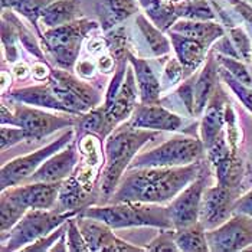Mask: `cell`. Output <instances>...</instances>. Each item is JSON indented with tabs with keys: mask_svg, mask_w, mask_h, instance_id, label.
I'll return each instance as SVG.
<instances>
[{
	"mask_svg": "<svg viewBox=\"0 0 252 252\" xmlns=\"http://www.w3.org/2000/svg\"><path fill=\"white\" fill-rule=\"evenodd\" d=\"M200 170V161L177 167L128 169L121 177L110 202H144L160 205L172 202L199 176Z\"/></svg>",
	"mask_w": 252,
	"mask_h": 252,
	"instance_id": "1",
	"label": "cell"
},
{
	"mask_svg": "<svg viewBox=\"0 0 252 252\" xmlns=\"http://www.w3.org/2000/svg\"><path fill=\"white\" fill-rule=\"evenodd\" d=\"M157 137L158 133L155 130L137 128L128 123L116 127L107 136L105 167L99 179V194L104 200H108L116 192L126 169L130 167L140 149Z\"/></svg>",
	"mask_w": 252,
	"mask_h": 252,
	"instance_id": "2",
	"label": "cell"
},
{
	"mask_svg": "<svg viewBox=\"0 0 252 252\" xmlns=\"http://www.w3.org/2000/svg\"><path fill=\"white\" fill-rule=\"evenodd\" d=\"M79 216L97 219L113 229L131 228V226H153V228H173V222L167 206L160 203L144 202H118L104 206L84 208Z\"/></svg>",
	"mask_w": 252,
	"mask_h": 252,
	"instance_id": "3",
	"label": "cell"
},
{
	"mask_svg": "<svg viewBox=\"0 0 252 252\" xmlns=\"http://www.w3.org/2000/svg\"><path fill=\"white\" fill-rule=\"evenodd\" d=\"M75 216H78L75 211L28 209L23 218L9 231L7 239H1V252L22 251L26 245L54 232L65 220Z\"/></svg>",
	"mask_w": 252,
	"mask_h": 252,
	"instance_id": "4",
	"label": "cell"
},
{
	"mask_svg": "<svg viewBox=\"0 0 252 252\" xmlns=\"http://www.w3.org/2000/svg\"><path fill=\"white\" fill-rule=\"evenodd\" d=\"M205 144L194 137L177 136L152 149L147 153L134 157L128 169L134 167H177L200 161L205 153Z\"/></svg>",
	"mask_w": 252,
	"mask_h": 252,
	"instance_id": "5",
	"label": "cell"
},
{
	"mask_svg": "<svg viewBox=\"0 0 252 252\" xmlns=\"http://www.w3.org/2000/svg\"><path fill=\"white\" fill-rule=\"evenodd\" d=\"M98 28V22L90 19H77L71 23L48 28L43 32V43L54 62L62 69H71L77 63L81 43L85 35Z\"/></svg>",
	"mask_w": 252,
	"mask_h": 252,
	"instance_id": "6",
	"label": "cell"
},
{
	"mask_svg": "<svg viewBox=\"0 0 252 252\" xmlns=\"http://www.w3.org/2000/svg\"><path fill=\"white\" fill-rule=\"evenodd\" d=\"M74 134H75V130L69 128L68 131H65L62 136L57 138L55 141H52L51 144L39 149L31 155L18 157V158L3 164V167H1V190L20 185L26 179H29L43 164L45 160H48L51 156L58 153L62 149H65L68 144H71L74 141Z\"/></svg>",
	"mask_w": 252,
	"mask_h": 252,
	"instance_id": "7",
	"label": "cell"
},
{
	"mask_svg": "<svg viewBox=\"0 0 252 252\" xmlns=\"http://www.w3.org/2000/svg\"><path fill=\"white\" fill-rule=\"evenodd\" d=\"M209 251H244L252 245V216L235 214L220 226L206 231Z\"/></svg>",
	"mask_w": 252,
	"mask_h": 252,
	"instance_id": "8",
	"label": "cell"
},
{
	"mask_svg": "<svg viewBox=\"0 0 252 252\" xmlns=\"http://www.w3.org/2000/svg\"><path fill=\"white\" fill-rule=\"evenodd\" d=\"M77 120L71 116H54L38 108H31L25 105H16L13 110L12 126L26 130L33 140L49 136L65 127H72Z\"/></svg>",
	"mask_w": 252,
	"mask_h": 252,
	"instance_id": "9",
	"label": "cell"
},
{
	"mask_svg": "<svg viewBox=\"0 0 252 252\" xmlns=\"http://www.w3.org/2000/svg\"><path fill=\"white\" fill-rule=\"evenodd\" d=\"M205 183L206 176L199 173L193 182L189 183L167 206L175 229L188 228L199 222L203 193L206 190Z\"/></svg>",
	"mask_w": 252,
	"mask_h": 252,
	"instance_id": "10",
	"label": "cell"
},
{
	"mask_svg": "<svg viewBox=\"0 0 252 252\" xmlns=\"http://www.w3.org/2000/svg\"><path fill=\"white\" fill-rule=\"evenodd\" d=\"M236 202V189L223 185L212 186L205 190L199 214V223L211 231L226 222L233 214V205Z\"/></svg>",
	"mask_w": 252,
	"mask_h": 252,
	"instance_id": "11",
	"label": "cell"
},
{
	"mask_svg": "<svg viewBox=\"0 0 252 252\" xmlns=\"http://www.w3.org/2000/svg\"><path fill=\"white\" fill-rule=\"evenodd\" d=\"M77 222L81 232L84 235L90 251L101 252H141L146 251V248L134 247L118 236L114 235L113 228L107 223L85 218V216H77Z\"/></svg>",
	"mask_w": 252,
	"mask_h": 252,
	"instance_id": "12",
	"label": "cell"
},
{
	"mask_svg": "<svg viewBox=\"0 0 252 252\" xmlns=\"http://www.w3.org/2000/svg\"><path fill=\"white\" fill-rule=\"evenodd\" d=\"M62 182H28L26 185L12 186L1 192L10 196L26 209H52L58 202V193Z\"/></svg>",
	"mask_w": 252,
	"mask_h": 252,
	"instance_id": "13",
	"label": "cell"
},
{
	"mask_svg": "<svg viewBox=\"0 0 252 252\" xmlns=\"http://www.w3.org/2000/svg\"><path fill=\"white\" fill-rule=\"evenodd\" d=\"M78 164V152L75 141L68 144L61 152L51 156L38 170L26 179L25 182H46V183H57L63 182L66 177L74 173Z\"/></svg>",
	"mask_w": 252,
	"mask_h": 252,
	"instance_id": "14",
	"label": "cell"
},
{
	"mask_svg": "<svg viewBox=\"0 0 252 252\" xmlns=\"http://www.w3.org/2000/svg\"><path fill=\"white\" fill-rule=\"evenodd\" d=\"M127 123L137 128H147L155 131H177L183 126L182 117L157 104L137 105Z\"/></svg>",
	"mask_w": 252,
	"mask_h": 252,
	"instance_id": "15",
	"label": "cell"
},
{
	"mask_svg": "<svg viewBox=\"0 0 252 252\" xmlns=\"http://www.w3.org/2000/svg\"><path fill=\"white\" fill-rule=\"evenodd\" d=\"M136 87V74H134V68L131 66V63H128L127 68V74L124 78V82L117 94L116 101L113 104V107L107 111V130L108 134L116 128L117 126L126 120H128L134 108L137 107L136 101L137 95H140V93H137Z\"/></svg>",
	"mask_w": 252,
	"mask_h": 252,
	"instance_id": "16",
	"label": "cell"
},
{
	"mask_svg": "<svg viewBox=\"0 0 252 252\" xmlns=\"http://www.w3.org/2000/svg\"><path fill=\"white\" fill-rule=\"evenodd\" d=\"M225 107H226V99L222 90L218 85L208 102L205 116L202 120V126H200V136L206 149L214 143L216 137L223 131Z\"/></svg>",
	"mask_w": 252,
	"mask_h": 252,
	"instance_id": "17",
	"label": "cell"
},
{
	"mask_svg": "<svg viewBox=\"0 0 252 252\" xmlns=\"http://www.w3.org/2000/svg\"><path fill=\"white\" fill-rule=\"evenodd\" d=\"M127 57H128V62L134 68L141 104H158L161 84L158 82V78L156 77L153 68L149 65L147 61L137 58L130 51L127 52Z\"/></svg>",
	"mask_w": 252,
	"mask_h": 252,
	"instance_id": "18",
	"label": "cell"
},
{
	"mask_svg": "<svg viewBox=\"0 0 252 252\" xmlns=\"http://www.w3.org/2000/svg\"><path fill=\"white\" fill-rule=\"evenodd\" d=\"M169 36H170L172 45L175 48L176 58L179 59L180 63L183 65L185 75L188 77L205 61L208 48L203 43H200L199 40L183 36L173 31L169 32Z\"/></svg>",
	"mask_w": 252,
	"mask_h": 252,
	"instance_id": "19",
	"label": "cell"
},
{
	"mask_svg": "<svg viewBox=\"0 0 252 252\" xmlns=\"http://www.w3.org/2000/svg\"><path fill=\"white\" fill-rule=\"evenodd\" d=\"M218 75H219V69L216 66V59H215L214 55H211L208 58V62L205 63V68L200 71V74L194 79V116H200L205 111V108L208 107V102H209L214 91L218 87V84H216Z\"/></svg>",
	"mask_w": 252,
	"mask_h": 252,
	"instance_id": "20",
	"label": "cell"
},
{
	"mask_svg": "<svg viewBox=\"0 0 252 252\" xmlns=\"http://www.w3.org/2000/svg\"><path fill=\"white\" fill-rule=\"evenodd\" d=\"M176 33H180L183 36L196 39L200 43H203L206 48H209L214 42L223 36V28L216 22L208 20H190L182 19L177 20L170 28Z\"/></svg>",
	"mask_w": 252,
	"mask_h": 252,
	"instance_id": "21",
	"label": "cell"
},
{
	"mask_svg": "<svg viewBox=\"0 0 252 252\" xmlns=\"http://www.w3.org/2000/svg\"><path fill=\"white\" fill-rule=\"evenodd\" d=\"M10 98L18 101V102H23V104L68 113L66 108L59 102L58 98L55 97L49 82H46L45 85H35V87L13 90L10 93Z\"/></svg>",
	"mask_w": 252,
	"mask_h": 252,
	"instance_id": "22",
	"label": "cell"
},
{
	"mask_svg": "<svg viewBox=\"0 0 252 252\" xmlns=\"http://www.w3.org/2000/svg\"><path fill=\"white\" fill-rule=\"evenodd\" d=\"M81 16L79 0H54L42 12V25L46 28H57L71 23Z\"/></svg>",
	"mask_w": 252,
	"mask_h": 252,
	"instance_id": "23",
	"label": "cell"
},
{
	"mask_svg": "<svg viewBox=\"0 0 252 252\" xmlns=\"http://www.w3.org/2000/svg\"><path fill=\"white\" fill-rule=\"evenodd\" d=\"M218 177V183L231 189H238L244 176V161L236 155V150H231L228 155L220 157L212 164Z\"/></svg>",
	"mask_w": 252,
	"mask_h": 252,
	"instance_id": "24",
	"label": "cell"
},
{
	"mask_svg": "<svg viewBox=\"0 0 252 252\" xmlns=\"http://www.w3.org/2000/svg\"><path fill=\"white\" fill-rule=\"evenodd\" d=\"M90 197V193L82 188L74 175L66 177L59 189L58 205L59 211H75L81 212Z\"/></svg>",
	"mask_w": 252,
	"mask_h": 252,
	"instance_id": "25",
	"label": "cell"
},
{
	"mask_svg": "<svg viewBox=\"0 0 252 252\" xmlns=\"http://www.w3.org/2000/svg\"><path fill=\"white\" fill-rule=\"evenodd\" d=\"M137 10H138L137 0H101L104 29L105 31L111 29L113 26L137 13Z\"/></svg>",
	"mask_w": 252,
	"mask_h": 252,
	"instance_id": "26",
	"label": "cell"
},
{
	"mask_svg": "<svg viewBox=\"0 0 252 252\" xmlns=\"http://www.w3.org/2000/svg\"><path fill=\"white\" fill-rule=\"evenodd\" d=\"M52 77L59 81L62 85H65L69 91H72L79 99H82L90 108H95L99 104V94L95 88H93L90 84L79 81L72 77L66 69H52Z\"/></svg>",
	"mask_w": 252,
	"mask_h": 252,
	"instance_id": "27",
	"label": "cell"
},
{
	"mask_svg": "<svg viewBox=\"0 0 252 252\" xmlns=\"http://www.w3.org/2000/svg\"><path fill=\"white\" fill-rule=\"evenodd\" d=\"M147 16L161 31H170L175 25L177 15L176 6L170 0H140Z\"/></svg>",
	"mask_w": 252,
	"mask_h": 252,
	"instance_id": "28",
	"label": "cell"
},
{
	"mask_svg": "<svg viewBox=\"0 0 252 252\" xmlns=\"http://www.w3.org/2000/svg\"><path fill=\"white\" fill-rule=\"evenodd\" d=\"M206 229L197 222L192 226L176 229V245L179 251L185 252H205L209 251Z\"/></svg>",
	"mask_w": 252,
	"mask_h": 252,
	"instance_id": "29",
	"label": "cell"
},
{
	"mask_svg": "<svg viewBox=\"0 0 252 252\" xmlns=\"http://www.w3.org/2000/svg\"><path fill=\"white\" fill-rule=\"evenodd\" d=\"M136 25L146 40V45L149 46L150 52L155 57H164L170 52V43L167 38L161 33L163 32L161 29H158L156 25L149 22L143 15L137 16Z\"/></svg>",
	"mask_w": 252,
	"mask_h": 252,
	"instance_id": "30",
	"label": "cell"
},
{
	"mask_svg": "<svg viewBox=\"0 0 252 252\" xmlns=\"http://www.w3.org/2000/svg\"><path fill=\"white\" fill-rule=\"evenodd\" d=\"M77 130L79 133H93L97 134L101 138L108 136V130H107V111L102 107L99 108H93L81 117H78L77 120Z\"/></svg>",
	"mask_w": 252,
	"mask_h": 252,
	"instance_id": "31",
	"label": "cell"
},
{
	"mask_svg": "<svg viewBox=\"0 0 252 252\" xmlns=\"http://www.w3.org/2000/svg\"><path fill=\"white\" fill-rule=\"evenodd\" d=\"M177 18L190 20H212L216 13L206 0H185L176 6Z\"/></svg>",
	"mask_w": 252,
	"mask_h": 252,
	"instance_id": "32",
	"label": "cell"
},
{
	"mask_svg": "<svg viewBox=\"0 0 252 252\" xmlns=\"http://www.w3.org/2000/svg\"><path fill=\"white\" fill-rule=\"evenodd\" d=\"M26 208H23L18 202H15L10 196L1 192V199H0V231L4 233L6 231H10L20 219L23 218V215L26 214Z\"/></svg>",
	"mask_w": 252,
	"mask_h": 252,
	"instance_id": "33",
	"label": "cell"
},
{
	"mask_svg": "<svg viewBox=\"0 0 252 252\" xmlns=\"http://www.w3.org/2000/svg\"><path fill=\"white\" fill-rule=\"evenodd\" d=\"M216 59L218 62L232 75L238 81H241L242 84L248 85V87H252V75L251 72L248 71V68L236 58H232V57H226V55H222V54H218L216 55Z\"/></svg>",
	"mask_w": 252,
	"mask_h": 252,
	"instance_id": "34",
	"label": "cell"
},
{
	"mask_svg": "<svg viewBox=\"0 0 252 252\" xmlns=\"http://www.w3.org/2000/svg\"><path fill=\"white\" fill-rule=\"evenodd\" d=\"M219 75L222 77V79L225 81V84L232 90L233 93L236 94V97L239 98L242 102H244V105L252 111V88L251 87H248V85H245V84H242L241 81H238L236 78L232 77L223 66L219 69Z\"/></svg>",
	"mask_w": 252,
	"mask_h": 252,
	"instance_id": "35",
	"label": "cell"
},
{
	"mask_svg": "<svg viewBox=\"0 0 252 252\" xmlns=\"http://www.w3.org/2000/svg\"><path fill=\"white\" fill-rule=\"evenodd\" d=\"M54 0H25L19 7L18 12L22 16H25L29 22H32V25L38 29V19H40L42 12L52 3Z\"/></svg>",
	"mask_w": 252,
	"mask_h": 252,
	"instance_id": "36",
	"label": "cell"
},
{
	"mask_svg": "<svg viewBox=\"0 0 252 252\" xmlns=\"http://www.w3.org/2000/svg\"><path fill=\"white\" fill-rule=\"evenodd\" d=\"M176 229L173 228H163L155 239L146 247V251H179L176 245Z\"/></svg>",
	"mask_w": 252,
	"mask_h": 252,
	"instance_id": "37",
	"label": "cell"
},
{
	"mask_svg": "<svg viewBox=\"0 0 252 252\" xmlns=\"http://www.w3.org/2000/svg\"><path fill=\"white\" fill-rule=\"evenodd\" d=\"M66 247H68V251L71 252H84L90 251V247L84 238V235L81 232L79 226H78L77 219L71 218L68 220V229H66Z\"/></svg>",
	"mask_w": 252,
	"mask_h": 252,
	"instance_id": "38",
	"label": "cell"
},
{
	"mask_svg": "<svg viewBox=\"0 0 252 252\" xmlns=\"http://www.w3.org/2000/svg\"><path fill=\"white\" fill-rule=\"evenodd\" d=\"M26 138H32L31 134L20 128V127H15V126H1L0 127V147L1 152H4L6 149L18 144L20 141L26 140Z\"/></svg>",
	"mask_w": 252,
	"mask_h": 252,
	"instance_id": "39",
	"label": "cell"
},
{
	"mask_svg": "<svg viewBox=\"0 0 252 252\" xmlns=\"http://www.w3.org/2000/svg\"><path fill=\"white\" fill-rule=\"evenodd\" d=\"M229 35L232 40L235 49L238 51L239 57L245 59V61H252V46L251 39L245 33V31L239 26H235L229 29Z\"/></svg>",
	"mask_w": 252,
	"mask_h": 252,
	"instance_id": "40",
	"label": "cell"
},
{
	"mask_svg": "<svg viewBox=\"0 0 252 252\" xmlns=\"http://www.w3.org/2000/svg\"><path fill=\"white\" fill-rule=\"evenodd\" d=\"M183 78H186V75H185V68L180 63V61L177 58L169 59L164 66L163 79H161V82H164L166 88L173 87L177 82H180V79H183Z\"/></svg>",
	"mask_w": 252,
	"mask_h": 252,
	"instance_id": "41",
	"label": "cell"
},
{
	"mask_svg": "<svg viewBox=\"0 0 252 252\" xmlns=\"http://www.w3.org/2000/svg\"><path fill=\"white\" fill-rule=\"evenodd\" d=\"M12 25L16 28V32H18V36H19L20 43H22V45H23L29 52H32V55L38 57L39 59L43 58V55H42V52H40V48H39L38 42L35 40L33 35H31V32H29L26 28H23V26H22V23H20L19 20L16 19L15 16H12Z\"/></svg>",
	"mask_w": 252,
	"mask_h": 252,
	"instance_id": "42",
	"label": "cell"
},
{
	"mask_svg": "<svg viewBox=\"0 0 252 252\" xmlns=\"http://www.w3.org/2000/svg\"><path fill=\"white\" fill-rule=\"evenodd\" d=\"M68 226H63V228H57L54 232H51L49 235L43 236V238H39L35 242L29 244L28 247H25L22 251L25 252H31V251H51V247L57 242V239H59L62 235H63V231H66Z\"/></svg>",
	"mask_w": 252,
	"mask_h": 252,
	"instance_id": "43",
	"label": "cell"
},
{
	"mask_svg": "<svg viewBox=\"0 0 252 252\" xmlns=\"http://www.w3.org/2000/svg\"><path fill=\"white\" fill-rule=\"evenodd\" d=\"M193 87H194V79H188L186 82L182 84V87L177 90V94L180 99L183 101L185 107L188 108V111L190 114H193V101H194V94H193Z\"/></svg>",
	"mask_w": 252,
	"mask_h": 252,
	"instance_id": "44",
	"label": "cell"
},
{
	"mask_svg": "<svg viewBox=\"0 0 252 252\" xmlns=\"http://www.w3.org/2000/svg\"><path fill=\"white\" fill-rule=\"evenodd\" d=\"M75 71L81 78H85V79H90L95 75V71H97V62L94 63L91 59H79L75 63Z\"/></svg>",
	"mask_w": 252,
	"mask_h": 252,
	"instance_id": "45",
	"label": "cell"
},
{
	"mask_svg": "<svg viewBox=\"0 0 252 252\" xmlns=\"http://www.w3.org/2000/svg\"><path fill=\"white\" fill-rule=\"evenodd\" d=\"M87 48H88V54L91 57L98 58L99 55L108 52V42H107V39L101 38V36H94V38L88 42V46Z\"/></svg>",
	"mask_w": 252,
	"mask_h": 252,
	"instance_id": "46",
	"label": "cell"
},
{
	"mask_svg": "<svg viewBox=\"0 0 252 252\" xmlns=\"http://www.w3.org/2000/svg\"><path fill=\"white\" fill-rule=\"evenodd\" d=\"M233 214H247L252 216V190L238 199L233 205Z\"/></svg>",
	"mask_w": 252,
	"mask_h": 252,
	"instance_id": "47",
	"label": "cell"
},
{
	"mask_svg": "<svg viewBox=\"0 0 252 252\" xmlns=\"http://www.w3.org/2000/svg\"><path fill=\"white\" fill-rule=\"evenodd\" d=\"M235 10L245 19V22L252 28V6L245 3L244 0H229Z\"/></svg>",
	"mask_w": 252,
	"mask_h": 252,
	"instance_id": "48",
	"label": "cell"
},
{
	"mask_svg": "<svg viewBox=\"0 0 252 252\" xmlns=\"http://www.w3.org/2000/svg\"><path fill=\"white\" fill-rule=\"evenodd\" d=\"M31 74L33 79L36 81H43V79H49L51 74H52V69L45 63V62H35L31 68Z\"/></svg>",
	"mask_w": 252,
	"mask_h": 252,
	"instance_id": "49",
	"label": "cell"
},
{
	"mask_svg": "<svg viewBox=\"0 0 252 252\" xmlns=\"http://www.w3.org/2000/svg\"><path fill=\"white\" fill-rule=\"evenodd\" d=\"M114 57L110 52H105L97 58V68L102 74H110L114 69Z\"/></svg>",
	"mask_w": 252,
	"mask_h": 252,
	"instance_id": "50",
	"label": "cell"
},
{
	"mask_svg": "<svg viewBox=\"0 0 252 252\" xmlns=\"http://www.w3.org/2000/svg\"><path fill=\"white\" fill-rule=\"evenodd\" d=\"M31 68L28 66V63L26 62H23V61H19V62H16L15 65H13V68H12V74L15 75L16 79H26V78L29 77V74H31Z\"/></svg>",
	"mask_w": 252,
	"mask_h": 252,
	"instance_id": "51",
	"label": "cell"
},
{
	"mask_svg": "<svg viewBox=\"0 0 252 252\" xmlns=\"http://www.w3.org/2000/svg\"><path fill=\"white\" fill-rule=\"evenodd\" d=\"M25 0H1V7L3 9H12V10H18L20 4Z\"/></svg>",
	"mask_w": 252,
	"mask_h": 252,
	"instance_id": "52",
	"label": "cell"
},
{
	"mask_svg": "<svg viewBox=\"0 0 252 252\" xmlns=\"http://www.w3.org/2000/svg\"><path fill=\"white\" fill-rule=\"evenodd\" d=\"M7 84L10 85V75H9L6 71H3V72H1V93H4Z\"/></svg>",
	"mask_w": 252,
	"mask_h": 252,
	"instance_id": "53",
	"label": "cell"
},
{
	"mask_svg": "<svg viewBox=\"0 0 252 252\" xmlns=\"http://www.w3.org/2000/svg\"><path fill=\"white\" fill-rule=\"evenodd\" d=\"M170 1H179V0H170Z\"/></svg>",
	"mask_w": 252,
	"mask_h": 252,
	"instance_id": "54",
	"label": "cell"
}]
</instances>
